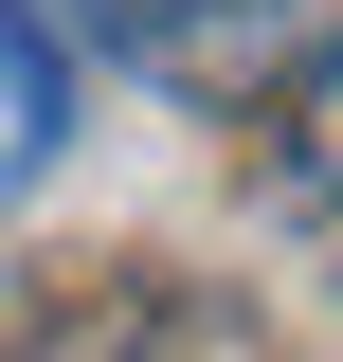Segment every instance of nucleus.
<instances>
[{
  "label": "nucleus",
  "mask_w": 343,
  "mask_h": 362,
  "mask_svg": "<svg viewBox=\"0 0 343 362\" xmlns=\"http://www.w3.org/2000/svg\"><path fill=\"white\" fill-rule=\"evenodd\" d=\"M73 362H253V326L217 308V290H181V272H145V290H109L73 326Z\"/></svg>",
  "instance_id": "3"
},
{
  "label": "nucleus",
  "mask_w": 343,
  "mask_h": 362,
  "mask_svg": "<svg viewBox=\"0 0 343 362\" xmlns=\"http://www.w3.org/2000/svg\"><path fill=\"white\" fill-rule=\"evenodd\" d=\"M54 145H73V37L37 0H0V218L54 181Z\"/></svg>",
  "instance_id": "2"
},
{
  "label": "nucleus",
  "mask_w": 343,
  "mask_h": 362,
  "mask_svg": "<svg viewBox=\"0 0 343 362\" xmlns=\"http://www.w3.org/2000/svg\"><path fill=\"white\" fill-rule=\"evenodd\" d=\"M90 37L181 109H289L343 54V0H90Z\"/></svg>",
  "instance_id": "1"
}]
</instances>
